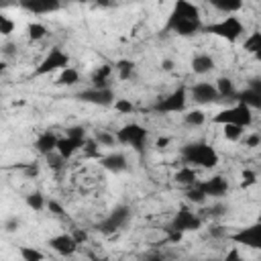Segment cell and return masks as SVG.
Instances as JSON below:
<instances>
[{
    "label": "cell",
    "instance_id": "cell-1",
    "mask_svg": "<svg viewBox=\"0 0 261 261\" xmlns=\"http://www.w3.org/2000/svg\"><path fill=\"white\" fill-rule=\"evenodd\" d=\"M204 27L206 24L202 22L200 8L188 0H177L171 6V12L165 20V31L177 37H194L200 31H204Z\"/></svg>",
    "mask_w": 261,
    "mask_h": 261
},
{
    "label": "cell",
    "instance_id": "cell-29",
    "mask_svg": "<svg viewBox=\"0 0 261 261\" xmlns=\"http://www.w3.org/2000/svg\"><path fill=\"white\" fill-rule=\"evenodd\" d=\"M18 255L22 261H47L45 253L33 245H18Z\"/></svg>",
    "mask_w": 261,
    "mask_h": 261
},
{
    "label": "cell",
    "instance_id": "cell-30",
    "mask_svg": "<svg viewBox=\"0 0 261 261\" xmlns=\"http://www.w3.org/2000/svg\"><path fill=\"white\" fill-rule=\"evenodd\" d=\"M24 204L33 210V212H41L47 208V198L41 194V192H29L24 196Z\"/></svg>",
    "mask_w": 261,
    "mask_h": 261
},
{
    "label": "cell",
    "instance_id": "cell-24",
    "mask_svg": "<svg viewBox=\"0 0 261 261\" xmlns=\"http://www.w3.org/2000/svg\"><path fill=\"white\" fill-rule=\"evenodd\" d=\"M77 82H80V71H77V67H73V65H69V67H65L63 71H59L57 77H55V86H65V88H71V86H75Z\"/></svg>",
    "mask_w": 261,
    "mask_h": 261
},
{
    "label": "cell",
    "instance_id": "cell-9",
    "mask_svg": "<svg viewBox=\"0 0 261 261\" xmlns=\"http://www.w3.org/2000/svg\"><path fill=\"white\" fill-rule=\"evenodd\" d=\"M204 226V218L200 212H194L190 206H179L169 222V230H175V232H196Z\"/></svg>",
    "mask_w": 261,
    "mask_h": 261
},
{
    "label": "cell",
    "instance_id": "cell-50",
    "mask_svg": "<svg viewBox=\"0 0 261 261\" xmlns=\"http://www.w3.org/2000/svg\"><path fill=\"white\" fill-rule=\"evenodd\" d=\"M139 261H165V257H161V255H157V253H151V255L141 257Z\"/></svg>",
    "mask_w": 261,
    "mask_h": 261
},
{
    "label": "cell",
    "instance_id": "cell-46",
    "mask_svg": "<svg viewBox=\"0 0 261 261\" xmlns=\"http://www.w3.org/2000/svg\"><path fill=\"white\" fill-rule=\"evenodd\" d=\"M224 261H243V257H241V251H239L237 247H232V249L226 253Z\"/></svg>",
    "mask_w": 261,
    "mask_h": 261
},
{
    "label": "cell",
    "instance_id": "cell-53",
    "mask_svg": "<svg viewBox=\"0 0 261 261\" xmlns=\"http://www.w3.org/2000/svg\"><path fill=\"white\" fill-rule=\"evenodd\" d=\"M92 261H106V259H98V257H92Z\"/></svg>",
    "mask_w": 261,
    "mask_h": 261
},
{
    "label": "cell",
    "instance_id": "cell-51",
    "mask_svg": "<svg viewBox=\"0 0 261 261\" xmlns=\"http://www.w3.org/2000/svg\"><path fill=\"white\" fill-rule=\"evenodd\" d=\"M2 53H4V57L14 55V45H12V43H4V45H2Z\"/></svg>",
    "mask_w": 261,
    "mask_h": 261
},
{
    "label": "cell",
    "instance_id": "cell-3",
    "mask_svg": "<svg viewBox=\"0 0 261 261\" xmlns=\"http://www.w3.org/2000/svg\"><path fill=\"white\" fill-rule=\"evenodd\" d=\"M206 33L222 39V41H228V43H237L239 39L245 37L247 29H245V22L237 16V14H230V16H222L210 24L204 27Z\"/></svg>",
    "mask_w": 261,
    "mask_h": 261
},
{
    "label": "cell",
    "instance_id": "cell-17",
    "mask_svg": "<svg viewBox=\"0 0 261 261\" xmlns=\"http://www.w3.org/2000/svg\"><path fill=\"white\" fill-rule=\"evenodd\" d=\"M57 143H59V137H57L53 130H41V133L37 135L33 147H35V151H37L39 155L47 157V155H51V153L57 151Z\"/></svg>",
    "mask_w": 261,
    "mask_h": 261
},
{
    "label": "cell",
    "instance_id": "cell-27",
    "mask_svg": "<svg viewBox=\"0 0 261 261\" xmlns=\"http://www.w3.org/2000/svg\"><path fill=\"white\" fill-rule=\"evenodd\" d=\"M94 141L98 143V147H106V149H110V147H116V145H118L116 133L106 130V128H98V130H94Z\"/></svg>",
    "mask_w": 261,
    "mask_h": 261
},
{
    "label": "cell",
    "instance_id": "cell-38",
    "mask_svg": "<svg viewBox=\"0 0 261 261\" xmlns=\"http://www.w3.org/2000/svg\"><path fill=\"white\" fill-rule=\"evenodd\" d=\"M100 147H98V143L94 141V137L90 139L88 137V141H86V145H84V149H82V153L86 155V157H94V159H102V155H100V151H98Z\"/></svg>",
    "mask_w": 261,
    "mask_h": 261
},
{
    "label": "cell",
    "instance_id": "cell-14",
    "mask_svg": "<svg viewBox=\"0 0 261 261\" xmlns=\"http://www.w3.org/2000/svg\"><path fill=\"white\" fill-rule=\"evenodd\" d=\"M77 100L86 102V104H94V106H112L116 100V94L112 88H86L77 94Z\"/></svg>",
    "mask_w": 261,
    "mask_h": 261
},
{
    "label": "cell",
    "instance_id": "cell-47",
    "mask_svg": "<svg viewBox=\"0 0 261 261\" xmlns=\"http://www.w3.org/2000/svg\"><path fill=\"white\" fill-rule=\"evenodd\" d=\"M71 234H73V239L77 241V245H82V243H86V241H88V232H86V230H82V228H75Z\"/></svg>",
    "mask_w": 261,
    "mask_h": 261
},
{
    "label": "cell",
    "instance_id": "cell-54",
    "mask_svg": "<svg viewBox=\"0 0 261 261\" xmlns=\"http://www.w3.org/2000/svg\"><path fill=\"white\" fill-rule=\"evenodd\" d=\"M47 261H59V259H47Z\"/></svg>",
    "mask_w": 261,
    "mask_h": 261
},
{
    "label": "cell",
    "instance_id": "cell-32",
    "mask_svg": "<svg viewBox=\"0 0 261 261\" xmlns=\"http://www.w3.org/2000/svg\"><path fill=\"white\" fill-rule=\"evenodd\" d=\"M47 33H49V29H47L43 22L33 20V22H29V24H27V37H29L33 43H37V41L45 39V37H47Z\"/></svg>",
    "mask_w": 261,
    "mask_h": 261
},
{
    "label": "cell",
    "instance_id": "cell-7",
    "mask_svg": "<svg viewBox=\"0 0 261 261\" xmlns=\"http://www.w3.org/2000/svg\"><path fill=\"white\" fill-rule=\"evenodd\" d=\"M188 100H190L188 88L186 86H179V88L171 90L169 94L159 96L157 102L153 104V110L157 114H179V112H186Z\"/></svg>",
    "mask_w": 261,
    "mask_h": 261
},
{
    "label": "cell",
    "instance_id": "cell-37",
    "mask_svg": "<svg viewBox=\"0 0 261 261\" xmlns=\"http://www.w3.org/2000/svg\"><path fill=\"white\" fill-rule=\"evenodd\" d=\"M186 196H188V202L190 204H204L208 198H206V194L198 188V184L194 186V188H190V190H186Z\"/></svg>",
    "mask_w": 261,
    "mask_h": 261
},
{
    "label": "cell",
    "instance_id": "cell-4",
    "mask_svg": "<svg viewBox=\"0 0 261 261\" xmlns=\"http://www.w3.org/2000/svg\"><path fill=\"white\" fill-rule=\"evenodd\" d=\"M212 122L214 124H220V126H226V124H234V126H241V128H249L253 124V110L245 104H230L226 108H220L214 116H212Z\"/></svg>",
    "mask_w": 261,
    "mask_h": 261
},
{
    "label": "cell",
    "instance_id": "cell-19",
    "mask_svg": "<svg viewBox=\"0 0 261 261\" xmlns=\"http://www.w3.org/2000/svg\"><path fill=\"white\" fill-rule=\"evenodd\" d=\"M100 165H102L106 171H110V173H122V171L128 169V159H126V155L120 153V151H110V153L102 155Z\"/></svg>",
    "mask_w": 261,
    "mask_h": 261
},
{
    "label": "cell",
    "instance_id": "cell-45",
    "mask_svg": "<svg viewBox=\"0 0 261 261\" xmlns=\"http://www.w3.org/2000/svg\"><path fill=\"white\" fill-rule=\"evenodd\" d=\"M18 226H20V220H18L16 216H10V218L4 222V228H6V232H14Z\"/></svg>",
    "mask_w": 261,
    "mask_h": 261
},
{
    "label": "cell",
    "instance_id": "cell-41",
    "mask_svg": "<svg viewBox=\"0 0 261 261\" xmlns=\"http://www.w3.org/2000/svg\"><path fill=\"white\" fill-rule=\"evenodd\" d=\"M257 184V173L253 169H243L241 173V188H251Z\"/></svg>",
    "mask_w": 261,
    "mask_h": 261
},
{
    "label": "cell",
    "instance_id": "cell-42",
    "mask_svg": "<svg viewBox=\"0 0 261 261\" xmlns=\"http://www.w3.org/2000/svg\"><path fill=\"white\" fill-rule=\"evenodd\" d=\"M208 234L212 237V239H228V228L226 226H222V224H212L210 228H208Z\"/></svg>",
    "mask_w": 261,
    "mask_h": 261
},
{
    "label": "cell",
    "instance_id": "cell-36",
    "mask_svg": "<svg viewBox=\"0 0 261 261\" xmlns=\"http://www.w3.org/2000/svg\"><path fill=\"white\" fill-rule=\"evenodd\" d=\"M14 31H16V22H14L10 16L0 14V35H2V37H10Z\"/></svg>",
    "mask_w": 261,
    "mask_h": 261
},
{
    "label": "cell",
    "instance_id": "cell-49",
    "mask_svg": "<svg viewBox=\"0 0 261 261\" xmlns=\"http://www.w3.org/2000/svg\"><path fill=\"white\" fill-rule=\"evenodd\" d=\"M173 67H175L173 59H169V57L161 59V69H163V71H173Z\"/></svg>",
    "mask_w": 261,
    "mask_h": 261
},
{
    "label": "cell",
    "instance_id": "cell-12",
    "mask_svg": "<svg viewBox=\"0 0 261 261\" xmlns=\"http://www.w3.org/2000/svg\"><path fill=\"white\" fill-rule=\"evenodd\" d=\"M188 94H190V100H192L194 104H200V106L214 104V102L220 100L214 82H196V84H192V86L188 88Z\"/></svg>",
    "mask_w": 261,
    "mask_h": 261
},
{
    "label": "cell",
    "instance_id": "cell-33",
    "mask_svg": "<svg viewBox=\"0 0 261 261\" xmlns=\"http://www.w3.org/2000/svg\"><path fill=\"white\" fill-rule=\"evenodd\" d=\"M243 135H245V128L241 126H234V124H226L222 126V137L230 143H237V141H243Z\"/></svg>",
    "mask_w": 261,
    "mask_h": 261
},
{
    "label": "cell",
    "instance_id": "cell-40",
    "mask_svg": "<svg viewBox=\"0 0 261 261\" xmlns=\"http://www.w3.org/2000/svg\"><path fill=\"white\" fill-rule=\"evenodd\" d=\"M245 147L249 149H255V147H261V130H253V133H247L245 139H243Z\"/></svg>",
    "mask_w": 261,
    "mask_h": 261
},
{
    "label": "cell",
    "instance_id": "cell-34",
    "mask_svg": "<svg viewBox=\"0 0 261 261\" xmlns=\"http://www.w3.org/2000/svg\"><path fill=\"white\" fill-rule=\"evenodd\" d=\"M228 212V206L224 204V202H214L212 206H208L206 210H204V214H202V218L204 216H212V218H220V216H224Z\"/></svg>",
    "mask_w": 261,
    "mask_h": 261
},
{
    "label": "cell",
    "instance_id": "cell-31",
    "mask_svg": "<svg viewBox=\"0 0 261 261\" xmlns=\"http://www.w3.org/2000/svg\"><path fill=\"white\" fill-rule=\"evenodd\" d=\"M135 61L133 59H118L116 63H114V71H116V75L120 77V80H130L133 77V73H135Z\"/></svg>",
    "mask_w": 261,
    "mask_h": 261
},
{
    "label": "cell",
    "instance_id": "cell-43",
    "mask_svg": "<svg viewBox=\"0 0 261 261\" xmlns=\"http://www.w3.org/2000/svg\"><path fill=\"white\" fill-rule=\"evenodd\" d=\"M18 169H22V173L27 175V177H37L39 175V171H41V167H39V163H20L18 165Z\"/></svg>",
    "mask_w": 261,
    "mask_h": 261
},
{
    "label": "cell",
    "instance_id": "cell-2",
    "mask_svg": "<svg viewBox=\"0 0 261 261\" xmlns=\"http://www.w3.org/2000/svg\"><path fill=\"white\" fill-rule=\"evenodd\" d=\"M184 165L194 169H214L220 163V153L206 141H192L179 149Z\"/></svg>",
    "mask_w": 261,
    "mask_h": 261
},
{
    "label": "cell",
    "instance_id": "cell-6",
    "mask_svg": "<svg viewBox=\"0 0 261 261\" xmlns=\"http://www.w3.org/2000/svg\"><path fill=\"white\" fill-rule=\"evenodd\" d=\"M114 133H116L118 145H126L137 153H143L149 143V130L141 122H126Z\"/></svg>",
    "mask_w": 261,
    "mask_h": 261
},
{
    "label": "cell",
    "instance_id": "cell-16",
    "mask_svg": "<svg viewBox=\"0 0 261 261\" xmlns=\"http://www.w3.org/2000/svg\"><path fill=\"white\" fill-rule=\"evenodd\" d=\"M198 188L206 194V198H214V200H220L228 194V179L224 175H212V177H206V179H200L198 181Z\"/></svg>",
    "mask_w": 261,
    "mask_h": 261
},
{
    "label": "cell",
    "instance_id": "cell-23",
    "mask_svg": "<svg viewBox=\"0 0 261 261\" xmlns=\"http://www.w3.org/2000/svg\"><path fill=\"white\" fill-rule=\"evenodd\" d=\"M210 4H212V8H216L218 12H222L224 16L237 14V12H241L243 6H245L241 0H212Z\"/></svg>",
    "mask_w": 261,
    "mask_h": 261
},
{
    "label": "cell",
    "instance_id": "cell-20",
    "mask_svg": "<svg viewBox=\"0 0 261 261\" xmlns=\"http://www.w3.org/2000/svg\"><path fill=\"white\" fill-rule=\"evenodd\" d=\"M112 73H114V65H112V63H100V65L92 71V75H90L92 88H110Z\"/></svg>",
    "mask_w": 261,
    "mask_h": 261
},
{
    "label": "cell",
    "instance_id": "cell-48",
    "mask_svg": "<svg viewBox=\"0 0 261 261\" xmlns=\"http://www.w3.org/2000/svg\"><path fill=\"white\" fill-rule=\"evenodd\" d=\"M169 143H171L169 137H157V141H155V149H167Z\"/></svg>",
    "mask_w": 261,
    "mask_h": 261
},
{
    "label": "cell",
    "instance_id": "cell-44",
    "mask_svg": "<svg viewBox=\"0 0 261 261\" xmlns=\"http://www.w3.org/2000/svg\"><path fill=\"white\" fill-rule=\"evenodd\" d=\"M47 210L51 212V214H55V216H63V206L57 202V200H47Z\"/></svg>",
    "mask_w": 261,
    "mask_h": 261
},
{
    "label": "cell",
    "instance_id": "cell-11",
    "mask_svg": "<svg viewBox=\"0 0 261 261\" xmlns=\"http://www.w3.org/2000/svg\"><path fill=\"white\" fill-rule=\"evenodd\" d=\"M228 241H232L234 245L245 247V249L261 251V220L237 228L234 232L228 234Z\"/></svg>",
    "mask_w": 261,
    "mask_h": 261
},
{
    "label": "cell",
    "instance_id": "cell-35",
    "mask_svg": "<svg viewBox=\"0 0 261 261\" xmlns=\"http://www.w3.org/2000/svg\"><path fill=\"white\" fill-rule=\"evenodd\" d=\"M112 108L118 112V114H133L135 112V104L128 100V98H116Z\"/></svg>",
    "mask_w": 261,
    "mask_h": 261
},
{
    "label": "cell",
    "instance_id": "cell-10",
    "mask_svg": "<svg viewBox=\"0 0 261 261\" xmlns=\"http://www.w3.org/2000/svg\"><path fill=\"white\" fill-rule=\"evenodd\" d=\"M128 220H130V208H128L126 204H120V206H114V208L96 224V228H98V232H102V234H114V232L122 230V228L128 224Z\"/></svg>",
    "mask_w": 261,
    "mask_h": 261
},
{
    "label": "cell",
    "instance_id": "cell-55",
    "mask_svg": "<svg viewBox=\"0 0 261 261\" xmlns=\"http://www.w3.org/2000/svg\"><path fill=\"white\" fill-rule=\"evenodd\" d=\"M75 261H80V259H75ZM82 261H84V259H82Z\"/></svg>",
    "mask_w": 261,
    "mask_h": 261
},
{
    "label": "cell",
    "instance_id": "cell-25",
    "mask_svg": "<svg viewBox=\"0 0 261 261\" xmlns=\"http://www.w3.org/2000/svg\"><path fill=\"white\" fill-rule=\"evenodd\" d=\"M216 90H218V96L220 98H228V100H234L237 98V86H234V82L230 80V77H226V75H220L216 82Z\"/></svg>",
    "mask_w": 261,
    "mask_h": 261
},
{
    "label": "cell",
    "instance_id": "cell-52",
    "mask_svg": "<svg viewBox=\"0 0 261 261\" xmlns=\"http://www.w3.org/2000/svg\"><path fill=\"white\" fill-rule=\"evenodd\" d=\"M255 59H257V61H261V53H257V55H255Z\"/></svg>",
    "mask_w": 261,
    "mask_h": 261
},
{
    "label": "cell",
    "instance_id": "cell-5",
    "mask_svg": "<svg viewBox=\"0 0 261 261\" xmlns=\"http://www.w3.org/2000/svg\"><path fill=\"white\" fill-rule=\"evenodd\" d=\"M69 61H71V57H69L67 51H63L61 47H51L45 53V57L37 63V67L33 69L31 75L33 77H45V75H51V73H59L65 67H69Z\"/></svg>",
    "mask_w": 261,
    "mask_h": 261
},
{
    "label": "cell",
    "instance_id": "cell-18",
    "mask_svg": "<svg viewBox=\"0 0 261 261\" xmlns=\"http://www.w3.org/2000/svg\"><path fill=\"white\" fill-rule=\"evenodd\" d=\"M20 8L35 16H41V14L57 12L61 8V4L57 0H24V2H20Z\"/></svg>",
    "mask_w": 261,
    "mask_h": 261
},
{
    "label": "cell",
    "instance_id": "cell-13",
    "mask_svg": "<svg viewBox=\"0 0 261 261\" xmlns=\"http://www.w3.org/2000/svg\"><path fill=\"white\" fill-rule=\"evenodd\" d=\"M234 102L245 104L251 110H259L261 108V77H251L247 86L237 92Z\"/></svg>",
    "mask_w": 261,
    "mask_h": 261
},
{
    "label": "cell",
    "instance_id": "cell-21",
    "mask_svg": "<svg viewBox=\"0 0 261 261\" xmlns=\"http://www.w3.org/2000/svg\"><path fill=\"white\" fill-rule=\"evenodd\" d=\"M190 67H192V71L196 75H206L216 67V61H214V57L210 53H196L192 57V61H190Z\"/></svg>",
    "mask_w": 261,
    "mask_h": 261
},
{
    "label": "cell",
    "instance_id": "cell-22",
    "mask_svg": "<svg viewBox=\"0 0 261 261\" xmlns=\"http://www.w3.org/2000/svg\"><path fill=\"white\" fill-rule=\"evenodd\" d=\"M173 181L179 186V188H186V190H190V188H194L200 179H198V169H194V167H190V165H181L175 173H173Z\"/></svg>",
    "mask_w": 261,
    "mask_h": 261
},
{
    "label": "cell",
    "instance_id": "cell-28",
    "mask_svg": "<svg viewBox=\"0 0 261 261\" xmlns=\"http://www.w3.org/2000/svg\"><path fill=\"white\" fill-rule=\"evenodd\" d=\"M206 122V112L202 108H192V110H186L184 114V124L186 126H192V128H198Z\"/></svg>",
    "mask_w": 261,
    "mask_h": 261
},
{
    "label": "cell",
    "instance_id": "cell-26",
    "mask_svg": "<svg viewBox=\"0 0 261 261\" xmlns=\"http://www.w3.org/2000/svg\"><path fill=\"white\" fill-rule=\"evenodd\" d=\"M243 49L249 53V55H257V53H261V31L259 29H255V31H251L245 39H243Z\"/></svg>",
    "mask_w": 261,
    "mask_h": 261
},
{
    "label": "cell",
    "instance_id": "cell-8",
    "mask_svg": "<svg viewBox=\"0 0 261 261\" xmlns=\"http://www.w3.org/2000/svg\"><path fill=\"white\" fill-rule=\"evenodd\" d=\"M86 141H88V135H86V128H84V126H69V128L65 130V135L59 137L57 153L67 161V159H71L77 151L84 149Z\"/></svg>",
    "mask_w": 261,
    "mask_h": 261
},
{
    "label": "cell",
    "instance_id": "cell-39",
    "mask_svg": "<svg viewBox=\"0 0 261 261\" xmlns=\"http://www.w3.org/2000/svg\"><path fill=\"white\" fill-rule=\"evenodd\" d=\"M47 159V167L49 169H53V171H61L63 169V165H65V159L55 151V153H51V155H47L45 157Z\"/></svg>",
    "mask_w": 261,
    "mask_h": 261
},
{
    "label": "cell",
    "instance_id": "cell-15",
    "mask_svg": "<svg viewBox=\"0 0 261 261\" xmlns=\"http://www.w3.org/2000/svg\"><path fill=\"white\" fill-rule=\"evenodd\" d=\"M47 245L53 253H57L59 257H73L77 253V241L73 239L71 232H59V234H53L47 239Z\"/></svg>",
    "mask_w": 261,
    "mask_h": 261
}]
</instances>
